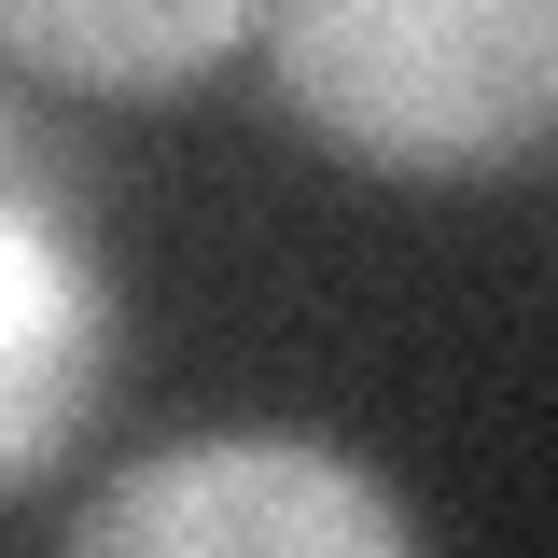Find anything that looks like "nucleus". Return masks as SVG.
Returning <instances> with one entry per match:
<instances>
[{
	"instance_id": "20e7f679",
	"label": "nucleus",
	"mask_w": 558,
	"mask_h": 558,
	"mask_svg": "<svg viewBox=\"0 0 558 558\" xmlns=\"http://www.w3.org/2000/svg\"><path fill=\"white\" fill-rule=\"evenodd\" d=\"M0 43L57 98H182L266 43V0H0Z\"/></svg>"
},
{
	"instance_id": "7ed1b4c3",
	"label": "nucleus",
	"mask_w": 558,
	"mask_h": 558,
	"mask_svg": "<svg viewBox=\"0 0 558 558\" xmlns=\"http://www.w3.org/2000/svg\"><path fill=\"white\" fill-rule=\"evenodd\" d=\"M112 279L84 252V223L43 196V168H14V209H0V488L57 475L70 447L112 405Z\"/></svg>"
},
{
	"instance_id": "f257e3e1",
	"label": "nucleus",
	"mask_w": 558,
	"mask_h": 558,
	"mask_svg": "<svg viewBox=\"0 0 558 558\" xmlns=\"http://www.w3.org/2000/svg\"><path fill=\"white\" fill-rule=\"evenodd\" d=\"M266 84L377 182H488L558 126V0H266Z\"/></svg>"
},
{
	"instance_id": "f03ea898",
	"label": "nucleus",
	"mask_w": 558,
	"mask_h": 558,
	"mask_svg": "<svg viewBox=\"0 0 558 558\" xmlns=\"http://www.w3.org/2000/svg\"><path fill=\"white\" fill-rule=\"evenodd\" d=\"M70 545L84 558H405L418 502L322 433L223 418V433L140 447L126 475H98L70 502Z\"/></svg>"
}]
</instances>
